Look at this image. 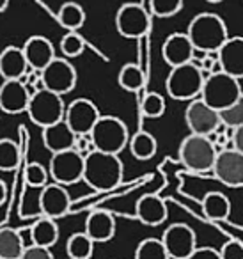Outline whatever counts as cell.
Returning a JSON list of instances; mask_svg holds the SVG:
<instances>
[{"instance_id": "4dcf8cb0", "label": "cell", "mask_w": 243, "mask_h": 259, "mask_svg": "<svg viewBox=\"0 0 243 259\" xmlns=\"http://www.w3.org/2000/svg\"><path fill=\"white\" fill-rule=\"evenodd\" d=\"M20 163H22L20 146L11 139H0V170L11 172L18 169Z\"/></svg>"}, {"instance_id": "44dd1931", "label": "cell", "mask_w": 243, "mask_h": 259, "mask_svg": "<svg viewBox=\"0 0 243 259\" xmlns=\"http://www.w3.org/2000/svg\"><path fill=\"white\" fill-rule=\"evenodd\" d=\"M222 71L234 78H243V36H232L218 50Z\"/></svg>"}, {"instance_id": "1f68e13d", "label": "cell", "mask_w": 243, "mask_h": 259, "mask_svg": "<svg viewBox=\"0 0 243 259\" xmlns=\"http://www.w3.org/2000/svg\"><path fill=\"white\" fill-rule=\"evenodd\" d=\"M135 259H171L161 238H146L135 248Z\"/></svg>"}, {"instance_id": "5b68a950", "label": "cell", "mask_w": 243, "mask_h": 259, "mask_svg": "<svg viewBox=\"0 0 243 259\" xmlns=\"http://www.w3.org/2000/svg\"><path fill=\"white\" fill-rule=\"evenodd\" d=\"M241 96L243 91L241 85H239V80L224 71L206 76L202 93H200V100L210 105L211 108H215L217 112L231 107Z\"/></svg>"}, {"instance_id": "6da1fadb", "label": "cell", "mask_w": 243, "mask_h": 259, "mask_svg": "<svg viewBox=\"0 0 243 259\" xmlns=\"http://www.w3.org/2000/svg\"><path fill=\"white\" fill-rule=\"evenodd\" d=\"M190 41H192L195 52L206 54H218L225 41L229 39L227 25L215 13H199L193 16L186 29Z\"/></svg>"}, {"instance_id": "5bb4252c", "label": "cell", "mask_w": 243, "mask_h": 259, "mask_svg": "<svg viewBox=\"0 0 243 259\" xmlns=\"http://www.w3.org/2000/svg\"><path fill=\"white\" fill-rule=\"evenodd\" d=\"M211 172L225 187H243V153L236 151L234 148L218 151Z\"/></svg>"}, {"instance_id": "d590c367", "label": "cell", "mask_w": 243, "mask_h": 259, "mask_svg": "<svg viewBox=\"0 0 243 259\" xmlns=\"http://www.w3.org/2000/svg\"><path fill=\"white\" fill-rule=\"evenodd\" d=\"M220 115V122L227 128L236 130L238 126L243 124V96L239 98L236 103H232L231 107L224 108V110L218 112Z\"/></svg>"}, {"instance_id": "30bf717a", "label": "cell", "mask_w": 243, "mask_h": 259, "mask_svg": "<svg viewBox=\"0 0 243 259\" xmlns=\"http://www.w3.org/2000/svg\"><path fill=\"white\" fill-rule=\"evenodd\" d=\"M115 29L123 37L139 39L149 30V13L135 2L123 4L115 13Z\"/></svg>"}, {"instance_id": "9a60e30c", "label": "cell", "mask_w": 243, "mask_h": 259, "mask_svg": "<svg viewBox=\"0 0 243 259\" xmlns=\"http://www.w3.org/2000/svg\"><path fill=\"white\" fill-rule=\"evenodd\" d=\"M39 206L41 215L48 219H61L71 209V197H69L66 187L59 183H48L39 192Z\"/></svg>"}, {"instance_id": "f35d334b", "label": "cell", "mask_w": 243, "mask_h": 259, "mask_svg": "<svg viewBox=\"0 0 243 259\" xmlns=\"http://www.w3.org/2000/svg\"><path fill=\"white\" fill-rule=\"evenodd\" d=\"M20 259H55V257H54V254H52L50 248L30 245V247L25 248V252H23Z\"/></svg>"}, {"instance_id": "8992f818", "label": "cell", "mask_w": 243, "mask_h": 259, "mask_svg": "<svg viewBox=\"0 0 243 259\" xmlns=\"http://www.w3.org/2000/svg\"><path fill=\"white\" fill-rule=\"evenodd\" d=\"M91 141L96 151L119 155L130 142L128 126L115 115H101L91 132Z\"/></svg>"}, {"instance_id": "ab89813d", "label": "cell", "mask_w": 243, "mask_h": 259, "mask_svg": "<svg viewBox=\"0 0 243 259\" xmlns=\"http://www.w3.org/2000/svg\"><path fill=\"white\" fill-rule=\"evenodd\" d=\"M188 259H222L220 252L213 247H197Z\"/></svg>"}, {"instance_id": "e575fe53", "label": "cell", "mask_w": 243, "mask_h": 259, "mask_svg": "<svg viewBox=\"0 0 243 259\" xmlns=\"http://www.w3.org/2000/svg\"><path fill=\"white\" fill-rule=\"evenodd\" d=\"M86 50V39L78 32H68L61 39V52L66 59L80 57Z\"/></svg>"}, {"instance_id": "484cf974", "label": "cell", "mask_w": 243, "mask_h": 259, "mask_svg": "<svg viewBox=\"0 0 243 259\" xmlns=\"http://www.w3.org/2000/svg\"><path fill=\"white\" fill-rule=\"evenodd\" d=\"M25 248L20 231L13 227H0V259H20Z\"/></svg>"}, {"instance_id": "d6a6232c", "label": "cell", "mask_w": 243, "mask_h": 259, "mask_svg": "<svg viewBox=\"0 0 243 259\" xmlns=\"http://www.w3.org/2000/svg\"><path fill=\"white\" fill-rule=\"evenodd\" d=\"M25 183L30 188H45L48 185V178H50V170L39 162H30L25 167Z\"/></svg>"}, {"instance_id": "7c38bea8", "label": "cell", "mask_w": 243, "mask_h": 259, "mask_svg": "<svg viewBox=\"0 0 243 259\" xmlns=\"http://www.w3.org/2000/svg\"><path fill=\"white\" fill-rule=\"evenodd\" d=\"M101 114L89 98H76L66 107L64 121L76 135H91Z\"/></svg>"}, {"instance_id": "cb8c5ba5", "label": "cell", "mask_w": 243, "mask_h": 259, "mask_svg": "<svg viewBox=\"0 0 243 259\" xmlns=\"http://www.w3.org/2000/svg\"><path fill=\"white\" fill-rule=\"evenodd\" d=\"M30 240H32V245H37V247H54L59 240L57 222L48 217H39L30 227Z\"/></svg>"}, {"instance_id": "ba28073f", "label": "cell", "mask_w": 243, "mask_h": 259, "mask_svg": "<svg viewBox=\"0 0 243 259\" xmlns=\"http://www.w3.org/2000/svg\"><path fill=\"white\" fill-rule=\"evenodd\" d=\"M84 167H86V156L80 155L76 149H68L52 155L48 170L54 183L69 187L84 180Z\"/></svg>"}, {"instance_id": "2e32d148", "label": "cell", "mask_w": 243, "mask_h": 259, "mask_svg": "<svg viewBox=\"0 0 243 259\" xmlns=\"http://www.w3.org/2000/svg\"><path fill=\"white\" fill-rule=\"evenodd\" d=\"M32 93L23 80H4L0 85V110L6 114L27 112Z\"/></svg>"}, {"instance_id": "74e56055", "label": "cell", "mask_w": 243, "mask_h": 259, "mask_svg": "<svg viewBox=\"0 0 243 259\" xmlns=\"http://www.w3.org/2000/svg\"><path fill=\"white\" fill-rule=\"evenodd\" d=\"M218 252L222 259H243V243L239 240H229Z\"/></svg>"}, {"instance_id": "277c9868", "label": "cell", "mask_w": 243, "mask_h": 259, "mask_svg": "<svg viewBox=\"0 0 243 259\" xmlns=\"http://www.w3.org/2000/svg\"><path fill=\"white\" fill-rule=\"evenodd\" d=\"M217 146L206 135H186L179 146V160L192 172H208L213 170L217 160Z\"/></svg>"}, {"instance_id": "d6986e66", "label": "cell", "mask_w": 243, "mask_h": 259, "mask_svg": "<svg viewBox=\"0 0 243 259\" xmlns=\"http://www.w3.org/2000/svg\"><path fill=\"white\" fill-rule=\"evenodd\" d=\"M135 215L144 226L156 227L167 220L169 209L165 201L160 195L146 194L137 201L135 204Z\"/></svg>"}, {"instance_id": "f546056e", "label": "cell", "mask_w": 243, "mask_h": 259, "mask_svg": "<svg viewBox=\"0 0 243 259\" xmlns=\"http://www.w3.org/2000/svg\"><path fill=\"white\" fill-rule=\"evenodd\" d=\"M66 252L69 259H91L94 252V241L86 233H75L68 238Z\"/></svg>"}, {"instance_id": "8d00e7d4", "label": "cell", "mask_w": 243, "mask_h": 259, "mask_svg": "<svg viewBox=\"0 0 243 259\" xmlns=\"http://www.w3.org/2000/svg\"><path fill=\"white\" fill-rule=\"evenodd\" d=\"M149 6L156 18H171L183 9V0H151Z\"/></svg>"}, {"instance_id": "ac0fdd59", "label": "cell", "mask_w": 243, "mask_h": 259, "mask_svg": "<svg viewBox=\"0 0 243 259\" xmlns=\"http://www.w3.org/2000/svg\"><path fill=\"white\" fill-rule=\"evenodd\" d=\"M23 54L32 71H43L57 55L52 41L45 36H32L23 45Z\"/></svg>"}, {"instance_id": "9c48e42d", "label": "cell", "mask_w": 243, "mask_h": 259, "mask_svg": "<svg viewBox=\"0 0 243 259\" xmlns=\"http://www.w3.org/2000/svg\"><path fill=\"white\" fill-rule=\"evenodd\" d=\"M76 80H78V75H76L75 66L66 57H55L41 71V82H43L45 89L52 91L59 96L71 93L76 87Z\"/></svg>"}, {"instance_id": "b9f144b4", "label": "cell", "mask_w": 243, "mask_h": 259, "mask_svg": "<svg viewBox=\"0 0 243 259\" xmlns=\"http://www.w3.org/2000/svg\"><path fill=\"white\" fill-rule=\"evenodd\" d=\"M6 199H8V187L2 180H0V206L4 204Z\"/></svg>"}, {"instance_id": "d4e9b609", "label": "cell", "mask_w": 243, "mask_h": 259, "mask_svg": "<svg viewBox=\"0 0 243 259\" xmlns=\"http://www.w3.org/2000/svg\"><path fill=\"white\" fill-rule=\"evenodd\" d=\"M202 213L213 222L225 220L231 215V201L222 192H208L202 199Z\"/></svg>"}, {"instance_id": "836d02e7", "label": "cell", "mask_w": 243, "mask_h": 259, "mask_svg": "<svg viewBox=\"0 0 243 259\" xmlns=\"http://www.w3.org/2000/svg\"><path fill=\"white\" fill-rule=\"evenodd\" d=\"M140 112L149 119L161 117L165 114V98L160 93H147L140 101Z\"/></svg>"}, {"instance_id": "60d3db41", "label": "cell", "mask_w": 243, "mask_h": 259, "mask_svg": "<svg viewBox=\"0 0 243 259\" xmlns=\"http://www.w3.org/2000/svg\"><path fill=\"white\" fill-rule=\"evenodd\" d=\"M232 148H234L236 151L243 153V124L234 130V135H232Z\"/></svg>"}, {"instance_id": "3957f363", "label": "cell", "mask_w": 243, "mask_h": 259, "mask_svg": "<svg viewBox=\"0 0 243 259\" xmlns=\"http://www.w3.org/2000/svg\"><path fill=\"white\" fill-rule=\"evenodd\" d=\"M204 80H206V76H204L200 66L188 62V64L171 69L167 80H165V87H167V94L172 100L190 103V101L200 98Z\"/></svg>"}, {"instance_id": "e0dca14e", "label": "cell", "mask_w": 243, "mask_h": 259, "mask_svg": "<svg viewBox=\"0 0 243 259\" xmlns=\"http://www.w3.org/2000/svg\"><path fill=\"white\" fill-rule=\"evenodd\" d=\"M161 55H164V61L171 68H178V66L193 62L195 48H193L186 32H174L164 41Z\"/></svg>"}, {"instance_id": "7a4b0ae2", "label": "cell", "mask_w": 243, "mask_h": 259, "mask_svg": "<svg viewBox=\"0 0 243 259\" xmlns=\"http://www.w3.org/2000/svg\"><path fill=\"white\" fill-rule=\"evenodd\" d=\"M125 167L119 155L93 151L86 156L84 167V181L96 192L114 190L123 181Z\"/></svg>"}, {"instance_id": "7bdbcfd3", "label": "cell", "mask_w": 243, "mask_h": 259, "mask_svg": "<svg viewBox=\"0 0 243 259\" xmlns=\"http://www.w3.org/2000/svg\"><path fill=\"white\" fill-rule=\"evenodd\" d=\"M9 8V0H0V13Z\"/></svg>"}, {"instance_id": "8fae6325", "label": "cell", "mask_w": 243, "mask_h": 259, "mask_svg": "<svg viewBox=\"0 0 243 259\" xmlns=\"http://www.w3.org/2000/svg\"><path fill=\"white\" fill-rule=\"evenodd\" d=\"M165 248H167L171 259H188L197 248L195 231L186 224H172L161 234Z\"/></svg>"}, {"instance_id": "52a82bcc", "label": "cell", "mask_w": 243, "mask_h": 259, "mask_svg": "<svg viewBox=\"0 0 243 259\" xmlns=\"http://www.w3.org/2000/svg\"><path fill=\"white\" fill-rule=\"evenodd\" d=\"M27 114H29L30 121L34 124L41 126V128H48V126L64 119L66 115L64 100H62V96H59V94L52 93L48 89L36 91L30 96Z\"/></svg>"}, {"instance_id": "ffe728a7", "label": "cell", "mask_w": 243, "mask_h": 259, "mask_svg": "<svg viewBox=\"0 0 243 259\" xmlns=\"http://www.w3.org/2000/svg\"><path fill=\"white\" fill-rule=\"evenodd\" d=\"M84 233L94 241V243H105L110 241L115 234V219L107 209H94L89 213L86 220V231Z\"/></svg>"}, {"instance_id": "7402d4cb", "label": "cell", "mask_w": 243, "mask_h": 259, "mask_svg": "<svg viewBox=\"0 0 243 259\" xmlns=\"http://www.w3.org/2000/svg\"><path fill=\"white\" fill-rule=\"evenodd\" d=\"M75 142L76 134L69 128V124L64 119L48 126V128H43V144L52 155L73 149L75 148Z\"/></svg>"}, {"instance_id": "603a6c76", "label": "cell", "mask_w": 243, "mask_h": 259, "mask_svg": "<svg viewBox=\"0 0 243 259\" xmlns=\"http://www.w3.org/2000/svg\"><path fill=\"white\" fill-rule=\"evenodd\" d=\"M32 69L23 54V48L8 47L0 52V76L4 80H23Z\"/></svg>"}, {"instance_id": "83f0119b", "label": "cell", "mask_w": 243, "mask_h": 259, "mask_svg": "<svg viewBox=\"0 0 243 259\" xmlns=\"http://www.w3.org/2000/svg\"><path fill=\"white\" fill-rule=\"evenodd\" d=\"M130 151L137 160H151L158 151V142L149 132H137L130 137Z\"/></svg>"}, {"instance_id": "ee69618b", "label": "cell", "mask_w": 243, "mask_h": 259, "mask_svg": "<svg viewBox=\"0 0 243 259\" xmlns=\"http://www.w3.org/2000/svg\"><path fill=\"white\" fill-rule=\"evenodd\" d=\"M208 4H220V2H224V0H206Z\"/></svg>"}, {"instance_id": "f1b7e54d", "label": "cell", "mask_w": 243, "mask_h": 259, "mask_svg": "<svg viewBox=\"0 0 243 259\" xmlns=\"http://www.w3.org/2000/svg\"><path fill=\"white\" fill-rule=\"evenodd\" d=\"M117 83L121 89L128 91V93H139L146 85V75L144 69L137 64H125L117 75Z\"/></svg>"}, {"instance_id": "4316f807", "label": "cell", "mask_w": 243, "mask_h": 259, "mask_svg": "<svg viewBox=\"0 0 243 259\" xmlns=\"http://www.w3.org/2000/svg\"><path fill=\"white\" fill-rule=\"evenodd\" d=\"M57 20L68 32H78L86 23V11L76 2H64L57 13Z\"/></svg>"}, {"instance_id": "4fadbf2b", "label": "cell", "mask_w": 243, "mask_h": 259, "mask_svg": "<svg viewBox=\"0 0 243 259\" xmlns=\"http://www.w3.org/2000/svg\"><path fill=\"white\" fill-rule=\"evenodd\" d=\"M185 122L188 126L190 134L193 135H213L220 124V115L215 108L204 103L200 98L190 101L185 110Z\"/></svg>"}]
</instances>
